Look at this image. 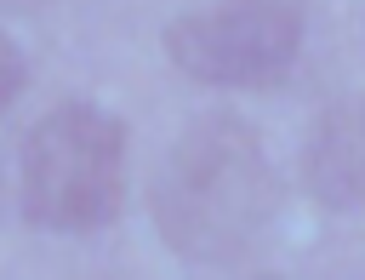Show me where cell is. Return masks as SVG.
<instances>
[{"label": "cell", "mask_w": 365, "mask_h": 280, "mask_svg": "<svg viewBox=\"0 0 365 280\" xmlns=\"http://www.w3.org/2000/svg\"><path fill=\"white\" fill-rule=\"evenodd\" d=\"M302 183L331 211H365V103H336L302 143Z\"/></svg>", "instance_id": "277c9868"}, {"label": "cell", "mask_w": 365, "mask_h": 280, "mask_svg": "<svg viewBox=\"0 0 365 280\" xmlns=\"http://www.w3.org/2000/svg\"><path fill=\"white\" fill-rule=\"evenodd\" d=\"M302 51L291 0H228L165 23V57L200 86H274Z\"/></svg>", "instance_id": "3957f363"}, {"label": "cell", "mask_w": 365, "mask_h": 280, "mask_svg": "<svg viewBox=\"0 0 365 280\" xmlns=\"http://www.w3.org/2000/svg\"><path fill=\"white\" fill-rule=\"evenodd\" d=\"M6 6H46V0H6Z\"/></svg>", "instance_id": "8992f818"}, {"label": "cell", "mask_w": 365, "mask_h": 280, "mask_svg": "<svg viewBox=\"0 0 365 280\" xmlns=\"http://www.w3.org/2000/svg\"><path fill=\"white\" fill-rule=\"evenodd\" d=\"M251 280H285V274H251Z\"/></svg>", "instance_id": "52a82bcc"}, {"label": "cell", "mask_w": 365, "mask_h": 280, "mask_svg": "<svg viewBox=\"0 0 365 280\" xmlns=\"http://www.w3.org/2000/svg\"><path fill=\"white\" fill-rule=\"evenodd\" d=\"M274 206H279L274 166L262 154V137L240 114L188 120L148 189L160 240L205 269L240 263L274 223Z\"/></svg>", "instance_id": "6da1fadb"}, {"label": "cell", "mask_w": 365, "mask_h": 280, "mask_svg": "<svg viewBox=\"0 0 365 280\" xmlns=\"http://www.w3.org/2000/svg\"><path fill=\"white\" fill-rule=\"evenodd\" d=\"M125 206V126L97 103L46 109L17 149V211L46 234H97Z\"/></svg>", "instance_id": "7a4b0ae2"}, {"label": "cell", "mask_w": 365, "mask_h": 280, "mask_svg": "<svg viewBox=\"0 0 365 280\" xmlns=\"http://www.w3.org/2000/svg\"><path fill=\"white\" fill-rule=\"evenodd\" d=\"M23 80H29V63H23V51H17V40L0 29V114L17 103V91H23Z\"/></svg>", "instance_id": "5b68a950"}]
</instances>
